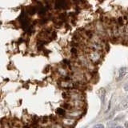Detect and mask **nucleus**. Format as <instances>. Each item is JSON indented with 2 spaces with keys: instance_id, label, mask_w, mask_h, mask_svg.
<instances>
[{
  "instance_id": "obj_9",
  "label": "nucleus",
  "mask_w": 128,
  "mask_h": 128,
  "mask_svg": "<svg viewBox=\"0 0 128 128\" xmlns=\"http://www.w3.org/2000/svg\"><path fill=\"white\" fill-rule=\"evenodd\" d=\"M126 72V69L125 67L121 68V69H120L119 71H118V79H121L123 77V76L125 75Z\"/></svg>"
},
{
  "instance_id": "obj_12",
  "label": "nucleus",
  "mask_w": 128,
  "mask_h": 128,
  "mask_svg": "<svg viewBox=\"0 0 128 128\" xmlns=\"http://www.w3.org/2000/svg\"><path fill=\"white\" fill-rule=\"evenodd\" d=\"M70 53L72 54H74V55H77L78 54V50H77V48L76 47H72L71 49H70Z\"/></svg>"
},
{
  "instance_id": "obj_4",
  "label": "nucleus",
  "mask_w": 128,
  "mask_h": 128,
  "mask_svg": "<svg viewBox=\"0 0 128 128\" xmlns=\"http://www.w3.org/2000/svg\"><path fill=\"white\" fill-rule=\"evenodd\" d=\"M54 7H55V9H57V10L66 9L67 7V3L65 0H56Z\"/></svg>"
},
{
  "instance_id": "obj_13",
  "label": "nucleus",
  "mask_w": 128,
  "mask_h": 128,
  "mask_svg": "<svg viewBox=\"0 0 128 128\" xmlns=\"http://www.w3.org/2000/svg\"><path fill=\"white\" fill-rule=\"evenodd\" d=\"M93 128H105V126H104L102 124H96L95 126H93Z\"/></svg>"
},
{
  "instance_id": "obj_3",
  "label": "nucleus",
  "mask_w": 128,
  "mask_h": 128,
  "mask_svg": "<svg viewBox=\"0 0 128 128\" xmlns=\"http://www.w3.org/2000/svg\"><path fill=\"white\" fill-rule=\"evenodd\" d=\"M82 110H79V109H72L70 110V112L67 114V116H70L71 118H79L80 116L82 115Z\"/></svg>"
},
{
  "instance_id": "obj_1",
  "label": "nucleus",
  "mask_w": 128,
  "mask_h": 128,
  "mask_svg": "<svg viewBox=\"0 0 128 128\" xmlns=\"http://www.w3.org/2000/svg\"><path fill=\"white\" fill-rule=\"evenodd\" d=\"M60 123L62 124L64 128H72L76 123V119L74 118H71L70 116H66L62 118L60 121Z\"/></svg>"
},
{
  "instance_id": "obj_10",
  "label": "nucleus",
  "mask_w": 128,
  "mask_h": 128,
  "mask_svg": "<svg viewBox=\"0 0 128 128\" xmlns=\"http://www.w3.org/2000/svg\"><path fill=\"white\" fill-rule=\"evenodd\" d=\"M46 9L45 7H44L43 6H40L38 7V13L39 15H43V14H45L46 13Z\"/></svg>"
},
{
  "instance_id": "obj_11",
  "label": "nucleus",
  "mask_w": 128,
  "mask_h": 128,
  "mask_svg": "<svg viewBox=\"0 0 128 128\" xmlns=\"http://www.w3.org/2000/svg\"><path fill=\"white\" fill-rule=\"evenodd\" d=\"M36 10H37V8L36 7H28V9H27V14H30V15H34L35 14V12Z\"/></svg>"
},
{
  "instance_id": "obj_14",
  "label": "nucleus",
  "mask_w": 128,
  "mask_h": 128,
  "mask_svg": "<svg viewBox=\"0 0 128 128\" xmlns=\"http://www.w3.org/2000/svg\"><path fill=\"white\" fill-rule=\"evenodd\" d=\"M46 22H47V19H46V18H42V19L39 21V23H40V24H42V25H43V24L46 23Z\"/></svg>"
},
{
  "instance_id": "obj_2",
  "label": "nucleus",
  "mask_w": 128,
  "mask_h": 128,
  "mask_svg": "<svg viewBox=\"0 0 128 128\" xmlns=\"http://www.w3.org/2000/svg\"><path fill=\"white\" fill-rule=\"evenodd\" d=\"M102 58V54L100 51L97 50H91L89 54H88V60L92 63L98 62Z\"/></svg>"
},
{
  "instance_id": "obj_17",
  "label": "nucleus",
  "mask_w": 128,
  "mask_h": 128,
  "mask_svg": "<svg viewBox=\"0 0 128 128\" xmlns=\"http://www.w3.org/2000/svg\"><path fill=\"white\" fill-rule=\"evenodd\" d=\"M115 128H123V127L122 126H117Z\"/></svg>"
},
{
  "instance_id": "obj_8",
  "label": "nucleus",
  "mask_w": 128,
  "mask_h": 128,
  "mask_svg": "<svg viewBox=\"0 0 128 128\" xmlns=\"http://www.w3.org/2000/svg\"><path fill=\"white\" fill-rule=\"evenodd\" d=\"M128 107V102H122V103H120L117 107V110H125Z\"/></svg>"
},
{
  "instance_id": "obj_5",
  "label": "nucleus",
  "mask_w": 128,
  "mask_h": 128,
  "mask_svg": "<svg viewBox=\"0 0 128 128\" xmlns=\"http://www.w3.org/2000/svg\"><path fill=\"white\" fill-rule=\"evenodd\" d=\"M98 95L99 96L100 99L102 100V102H104V99H105V96H106V90L104 88H100L98 90Z\"/></svg>"
},
{
  "instance_id": "obj_18",
  "label": "nucleus",
  "mask_w": 128,
  "mask_h": 128,
  "mask_svg": "<svg viewBox=\"0 0 128 128\" xmlns=\"http://www.w3.org/2000/svg\"><path fill=\"white\" fill-rule=\"evenodd\" d=\"M74 1H77V0H74Z\"/></svg>"
},
{
  "instance_id": "obj_6",
  "label": "nucleus",
  "mask_w": 128,
  "mask_h": 128,
  "mask_svg": "<svg viewBox=\"0 0 128 128\" xmlns=\"http://www.w3.org/2000/svg\"><path fill=\"white\" fill-rule=\"evenodd\" d=\"M55 113L59 116H62V117H64V116L66 115V110L63 109L62 107H58L57 109L55 110Z\"/></svg>"
},
{
  "instance_id": "obj_15",
  "label": "nucleus",
  "mask_w": 128,
  "mask_h": 128,
  "mask_svg": "<svg viewBox=\"0 0 128 128\" xmlns=\"http://www.w3.org/2000/svg\"><path fill=\"white\" fill-rule=\"evenodd\" d=\"M124 90H125L126 91L128 92V83H126L125 86H124Z\"/></svg>"
},
{
  "instance_id": "obj_16",
  "label": "nucleus",
  "mask_w": 128,
  "mask_h": 128,
  "mask_svg": "<svg viewBox=\"0 0 128 128\" xmlns=\"http://www.w3.org/2000/svg\"><path fill=\"white\" fill-rule=\"evenodd\" d=\"M125 127L126 128H128V122H125Z\"/></svg>"
},
{
  "instance_id": "obj_7",
  "label": "nucleus",
  "mask_w": 128,
  "mask_h": 128,
  "mask_svg": "<svg viewBox=\"0 0 128 128\" xmlns=\"http://www.w3.org/2000/svg\"><path fill=\"white\" fill-rule=\"evenodd\" d=\"M46 128H64L62 125L59 122H51L50 126H47Z\"/></svg>"
}]
</instances>
